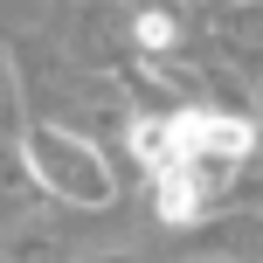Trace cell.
<instances>
[{
	"label": "cell",
	"mask_w": 263,
	"mask_h": 263,
	"mask_svg": "<svg viewBox=\"0 0 263 263\" xmlns=\"http://www.w3.org/2000/svg\"><path fill=\"white\" fill-rule=\"evenodd\" d=\"M28 159H35V173L55 187V194H69V201H111V173H104V159H97L83 139L35 132V139H28Z\"/></svg>",
	"instance_id": "6da1fadb"
},
{
	"label": "cell",
	"mask_w": 263,
	"mask_h": 263,
	"mask_svg": "<svg viewBox=\"0 0 263 263\" xmlns=\"http://www.w3.org/2000/svg\"><path fill=\"white\" fill-rule=\"evenodd\" d=\"M139 42H145V49H166V42H173V21H166V14H145V21H139Z\"/></svg>",
	"instance_id": "7a4b0ae2"
}]
</instances>
